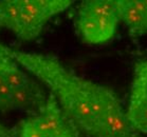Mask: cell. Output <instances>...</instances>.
Listing matches in <instances>:
<instances>
[{"instance_id": "1", "label": "cell", "mask_w": 147, "mask_h": 137, "mask_svg": "<svg viewBox=\"0 0 147 137\" xmlns=\"http://www.w3.org/2000/svg\"><path fill=\"white\" fill-rule=\"evenodd\" d=\"M14 59L42 82L80 133L87 137H145L134 130L113 90L78 76L49 55L7 47Z\"/></svg>"}, {"instance_id": "2", "label": "cell", "mask_w": 147, "mask_h": 137, "mask_svg": "<svg viewBox=\"0 0 147 137\" xmlns=\"http://www.w3.org/2000/svg\"><path fill=\"white\" fill-rule=\"evenodd\" d=\"M48 95L0 42V113H37Z\"/></svg>"}, {"instance_id": "3", "label": "cell", "mask_w": 147, "mask_h": 137, "mask_svg": "<svg viewBox=\"0 0 147 137\" xmlns=\"http://www.w3.org/2000/svg\"><path fill=\"white\" fill-rule=\"evenodd\" d=\"M72 4L70 0H0V29L20 40L32 41L54 16Z\"/></svg>"}, {"instance_id": "4", "label": "cell", "mask_w": 147, "mask_h": 137, "mask_svg": "<svg viewBox=\"0 0 147 137\" xmlns=\"http://www.w3.org/2000/svg\"><path fill=\"white\" fill-rule=\"evenodd\" d=\"M117 0H85L78 4L74 25L87 44H103L111 40L120 23Z\"/></svg>"}, {"instance_id": "5", "label": "cell", "mask_w": 147, "mask_h": 137, "mask_svg": "<svg viewBox=\"0 0 147 137\" xmlns=\"http://www.w3.org/2000/svg\"><path fill=\"white\" fill-rule=\"evenodd\" d=\"M14 130L17 137H80V132L51 95L41 110L20 121Z\"/></svg>"}, {"instance_id": "6", "label": "cell", "mask_w": 147, "mask_h": 137, "mask_svg": "<svg viewBox=\"0 0 147 137\" xmlns=\"http://www.w3.org/2000/svg\"><path fill=\"white\" fill-rule=\"evenodd\" d=\"M126 116L134 130L147 135V59L134 63Z\"/></svg>"}, {"instance_id": "7", "label": "cell", "mask_w": 147, "mask_h": 137, "mask_svg": "<svg viewBox=\"0 0 147 137\" xmlns=\"http://www.w3.org/2000/svg\"><path fill=\"white\" fill-rule=\"evenodd\" d=\"M120 21L131 38L147 36V0H117Z\"/></svg>"}, {"instance_id": "8", "label": "cell", "mask_w": 147, "mask_h": 137, "mask_svg": "<svg viewBox=\"0 0 147 137\" xmlns=\"http://www.w3.org/2000/svg\"><path fill=\"white\" fill-rule=\"evenodd\" d=\"M0 137H17V135L14 129H11L0 122Z\"/></svg>"}]
</instances>
